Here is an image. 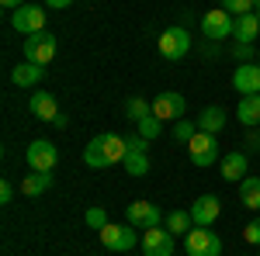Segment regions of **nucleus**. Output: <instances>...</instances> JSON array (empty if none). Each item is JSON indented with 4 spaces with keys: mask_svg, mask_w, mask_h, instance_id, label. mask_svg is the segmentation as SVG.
Instances as JSON below:
<instances>
[{
    "mask_svg": "<svg viewBox=\"0 0 260 256\" xmlns=\"http://www.w3.org/2000/svg\"><path fill=\"white\" fill-rule=\"evenodd\" d=\"M125 159V138L115 135V132H108V135H98L87 149H83V163L90 166V170H108V166H115Z\"/></svg>",
    "mask_w": 260,
    "mask_h": 256,
    "instance_id": "nucleus-1",
    "label": "nucleus"
},
{
    "mask_svg": "<svg viewBox=\"0 0 260 256\" xmlns=\"http://www.w3.org/2000/svg\"><path fill=\"white\" fill-rule=\"evenodd\" d=\"M121 166L128 170V177H146L149 173V138H142L139 132L125 138V159Z\"/></svg>",
    "mask_w": 260,
    "mask_h": 256,
    "instance_id": "nucleus-2",
    "label": "nucleus"
},
{
    "mask_svg": "<svg viewBox=\"0 0 260 256\" xmlns=\"http://www.w3.org/2000/svg\"><path fill=\"white\" fill-rule=\"evenodd\" d=\"M184 249L187 256H222V239L212 232V225H194L184 236Z\"/></svg>",
    "mask_w": 260,
    "mask_h": 256,
    "instance_id": "nucleus-3",
    "label": "nucleus"
},
{
    "mask_svg": "<svg viewBox=\"0 0 260 256\" xmlns=\"http://www.w3.org/2000/svg\"><path fill=\"white\" fill-rule=\"evenodd\" d=\"M101 242H104V249H111V253H132V246H139L142 239L136 236V225H115V222H108L104 229L98 232Z\"/></svg>",
    "mask_w": 260,
    "mask_h": 256,
    "instance_id": "nucleus-4",
    "label": "nucleus"
},
{
    "mask_svg": "<svg viewBox=\"0 0 260 256\" xmlns=\"http://www.w3.org/2000/svg\"><path fill=\"white\" fill-rule=\"evenodd\" d=\"M191 52V31L184 24H174V28H163L160 31V56L167 62H177Z\"/></svg>",
    "mask_w": 260,
    "mask_h": 256,
    "instance_id": "nucleus-5",
    "label": "nucleus"
},
{
    "mask_svg": "<svg viewBox=\"0 0 260 256\" xmlns=\"http://www.w3.org/2000/svg\"><path fill=\"white\" fill-rule=\"evenodd\" d=\"M21 52H24V59H28V62L49 66L52 56H56V35H52V31H35V35H28V39H24Z\"/></svg>",
    "mask_w": 260,
    "mask_h": 256,
    "instance_id": "nucleus-6",
    "label": "nucleus"
},
{
    "mask_svg": "<svg viewBox=\"0 0 260 256\" xmlns=\"http://www.w3.org/2000/svg\"><path fill=\"white\" fill-rule=\"evenodd\" d=\"M187 153H191V163L194 166H215L219 153V135H208V132H194V138L187 142Z\"/></svg>",
    "mask_w": 260,
    "mask_h": 256,
    "instance_id": "nucleus-7",
    "label": "nucleus"
},
{
    "mask_svg": "<svg viewBox=\"0 0 260 256\" xmlns=\"http://www.w3.org/2000/svg\"><path fill=\"white\" fill-rule=\"evenodd\" d=\"M11 28L21 31L24 39L35 35V31H45V7H39V4H24V7H18V11H11Z\"/></svg>",
    "mask_w": 260,
    "mask_h": 256,
    "instance_id": "nucleus-8",
    "label": "nucleus"
},
{
    "mask_svg": "<svg viewBox=\"0 0 260 256\" xmlns=\"http://www.w3.org/2000/svg\"><path fill=\"white\" fill-rule=\"evenodd\" d=\"M233 24H236V18L229 14V11H222V7H212L208 14H201V35L208 42H222L233 35Z\"/></svg>",
    "mask_w": 260,
    "mask_h": 256,
    "instance_id": "nucleus-9",
    "label": "nucleus"
},
{
    "mask_svg": "<svg viewBox=\"0 0 260 256\" xmlns=\"http://www.w3.org/2000/svg\"><path fill=\"white\" fill-rule=\"evenodd\" d=\"M24 159H28V166H31V170L52 173V170H56V163H59V149H56L49 138H35V142L28 145Z\"/></svg>",
    "mask_w": 260,
    "mask_h": 256,
    "instance_id": "nucleus-10",
    "label": "nucleus"
},
{
    "mask_svg": "<svg viewBox=\"0 0 260 256\" xmlns=\"http://www.w3.org/2000/svg\"><path fill=\"white\" fill-rule=\"evenodd\" d=\"M163 218H167V215H163L153 201H132V204H128V211H125V222H128V225H136V229H156Z\"/></svg>",
    "mask_w": 260,
    "mask_h": 256,
    "instance_id": "nucleus-11",
    "label": "nucleus"
},
{
    "mask_svg": "<svg viewBox=\"0 0 260 256\" xmlns=\"http://www.w3.org/2000/svg\"><path fill=\"white\" fill-rule=\"evenodd\" d=\"M184 111H187V97L177 94V90H163L160 97L153 100V115L160 121H180Z\"/></svg>",
    "mask_w": 260,
    "mask_h": 256,
    "instance_id": "nucleus-12",
    "label": "nucleus"
},
{
    "mask_svg": "<svg viewBox=\"0 0 260 256\" xmlns=\"http://www.w3.org/2000/svg\"><path fill=\"white\" fill-rule=\"evenodd\" d=\"M174 232H167L163 225L156 229H146V236H142V256H174Z\"/></svg>",
    "mask_w": 260,
    "mask_h": 256,
    "instance_id": "nucleus-13",
    "label": "nucleus"
},
{
    "mask_svg": "<svg viewBox=\"0 0 260 256\" xmlns=\"http://www.w3.org/2000/svg\"><path fill=\"white\" fill-rule=\"evenodd\" d=\"M233 90L240 97L260 94V62H240L236 73H233Z\"/></svg>",
    "mask_w": 260,
    "mask_h": 256,
    "instance_id": "nucleus-14",
    "label": "nucleus"
},
{
    "mask_svg": "<svg viewBox=\"0 0 260 256\" xmlns=\"http://www.w3.org/2000/svg\"><path fill=\"white\" fill-rule=\"evenodd\" d=\"M219 215H222V201L215 194H201L198 201L191 204V222H194V225H212Z\"/></svg>",
    "mask_w": 260,
    "mask_h": 256,
    "instance_id": "nucleus-15",
    "label": "nucleus"
},
{
    "mask_svg": "<svg viewBox=\"0 0 260 256\" xmlns=\"http://www.w3.org/2000/svg\"><path fill=\"white\" fill-rule=\"evenodd\" d=\"M28 111H31L39 121H56L59 104H56V97H52L49 90H35V94L28 97Z\"/></svg>",
    "mask_w": 260,
    "mask_h": 256,
    "instance_id": "nucleus-16",
    "label": "nucleus"
},
{
    "mask_svg": "<svg viewBox=\"0 0 260 256\" xmlns=\"http://www.w3.org/2000/svg\"><path fill=\"white\" fill-rule=\"evenodd\" d=\"M219 170H222V177L229 180V184H243L246 170H250V156H246V153H229V156H222Z\"/></svg>",
    "mask_w": 260,
    "mask_h": 256,
    "instance_id": "nucleus-17",
    "label": "nucleus"
},
{
    "mask_svg": "<svg viewBox=\"0 0 260 256\" xmlns=\"http://www.w3.org/2000/svg\"><path fill=\"white\" fill-rule=\"evenodd\" d=\"M233 39L240 42V45H253V42L260 39V18L257 14H243V18H236V24H233Z\"/></svg>",
    "mask_w": 260,
    "mask_h": 256,
    "instance_id": "nucleus-18",
    "label": "nucleus"
},
{
    "mask_svg": "<svg viewBox=\"0 0 260 256\" xmlns=\"http://www.w3.org/2000/svg\"><path fill=\"white\" fill-rule=\"evenodd\" d=\"M225 107H219V104H212V107H205L198 115V128L201 132H208V135H219L222 128H225Z\"/></svg>",
    "mask_w": 260,
    "mask_h": 256,
    "instance_id": "nucleus-19",
    "label": "nucleus"
},
{
    "mask_svg": "<svg viewBox=\"0 0 260 256\" xmlns=\"http://www.w3.org/2000/svg\"><path fill=\"white\" fill-rule=\"evenodd\" d=\"M236 118H240L243 128H257L260 125V94H250L236 104Z\"/></svg>",
    "mask_w": 260,
    "mask_h": 256,
    "instance_id": "nucleus-20",
    "label": "nucleus"
},
{
    "mask_svg": "<svg viewBox=\"0 0 260 256\" xmlns=\"http://www.w3.org/2000/svg\"><path fill=\"white\" fill-rule=\"evenodd\" d=\"M56 184V177L52 173H42V170H31L28 177L21 180V194L24 197H39V194H45L49 187Z\"/></svg>",
    "mask_w": 260,
    "mask_h": 256,
    "instance_id": "nucleus-21",
    "label": "nucleus"
},
{
    "mask_svg": "<svg viewBox=\"0 0 260 256\" xmlns=\"http://www.w3.org/2000/svg\"><path fill=\"white\" fill-rule=\"evenodd\" d=\"M42 69H45V66L24 59V62H18V66H14V73H11V83H18V87H35V83L45 77Z\"/></svg>",
    "mask_w": 260,
    "mask_h": 256,
    "instance_id": "nucleus-22",
    "label": "nucleus"
},
{
    "mask_svg": "<svg viewBox=\"0 0 260 256\" xmlns=\"http://www.w3.org/2000/svg\"><path fill=\"white\" fill-rule=\"evenodd\" d=\"M240 201L250 211H260V177H243L240 184Z\"/></svg>",
    "mask_w": 260,
    "mask_h": 256,
    "instance_id": "nucleus-23",
    "label": "nucleus"
},
{
    "mask_svg": "<svg viewBox=\"0 0 260 256\" xmlns=\"http://www.w3.org/2000/svg\"><path fill=\"white\" fill-rule=\"evenodd\" d=\"M191 211H167V218H163V229L167 232H174V236H187L191 232Z\"/></svg>",
    "mask_w": 260,
    "mask_h": 256,
    "instance_id": "nucleus-24",
    "label": "nucleus"
},
{
    "mask_svg": "<svg viewBox=\"0 0 260 256\" xmlns=\"http://www.w3.org/2000/svg\"><path fill=\"white\" fill-rule=\"evenodd\" d=\"M153 115V100H142V97H128L125 100V118L128 121H142Z\"/></svg>",
    "mask_w": 260,
    "mask_h": 256,
    "instance_id": "nucleus-25",
    "label": "nucleus"
},
{
    "mask_svg": "<svg viewBox=\"0 0 260 256\" xmlns=\"http://www.w3.org/2000/svg\"><path fill=\"white\" fill-rule=\"evenodd\" d=\"M222 11H229L233 18H243V14H253V0H219Z\"/></svg>",
    "mask_w": 260,
    "mask_h": 256,
    "instance_id": "nucleus-26",
    "label": "nucleus"
},
{
    "mask_svg": "<svg viewBox=\"0 0 260 256\" xmlns=\"http://www.w3.org/2000/svg\"><path fill=\"white\" fill-rule=\"evenodd\" d=\"M194 132H198V121H187V118L174 121V138H177V142H191Z\"/></svg>",
    "mask_w": 260,
    "mask_h": 256,
    "instance_id": "nucleus-27",
    "label": "nucleus"
},
{
    "mask_svg": "<svg viewBox=\"0 0 260 256\" xmlns=\"http://www.w3.org/2000/svg\"><path fill=\"white\" fill-rule=\"evenodd\" d=\"M136 125H139V135H142V138H149V142H153V138H156V135H160V132H163V128H160L163 121L156 118V115H149V118L136 121Z\"/></svg>",
    "mask_w": 260,
    "mask_h": 256,
    "instance_id": "nucleus-28",
    "label": "nucleus"
},
{
    "mask_svg": "<svg viewBox=\"0 0 260 256\" xmlns=\"http://www.w3.org/2000/svg\"><path fill=\"white\" fill-rule=\"evenodd\" d=\"M87 225L101 232V229L108 225V211H104V208H87Z\"/></svg>",
    "mask_w": 260,
    "mask_h": 256,
    "instance_id": "nucleus-29",
    "label": "nucleus"
},
{
    "mask_svg": "<svg viewBox=\"0 0 260 256\" xmlns=\"http://www.w3.org/2000/svg\"><path fill=\"white\" fill-rule=\"evenodd\" d=\"M243 239H246L250 246H260V218H253V222L243 229Z\"/></svg>",
    "mask_w": 260,
    "mask_h": 256,
    "instance_id": "nucleus-30",
    "label": "nucleus"
},
{
    "mask_svg": "<svg viewBox=\"0 0 260 256\" xmlns=\"http://www.w3.org/2000/svg\"><path fill=\"white\" fill-rule=\"evenodd\" d=\"M233 56H236L240 62H250L253 56H257V49H253V45H240V42H236V49H233Z\"/></svg>",
    "mask_w": 260,
    "mask_h": 256,
    "instance_id": "nucleus-31",
    "label": "nucleus"
},
{
    "mask_svg": "<svg viewBox=\"0 0 260 256\" xmlns=\"http://www.w3.org/2000/svg\"><path fill=\"white\" fill-rule=\"evenodd\" d=\"M11 201H14V187H11V184H7V180H4V184H0V204H4V208H7V204H11Z\"/></svg>",
    "mask_w": 260,
    "mask_h": 256,
    "instance_id": "nucleus-32",
    "label": "nucleus"
},
{
    "mask_svg": "<svg viewBox=\"0 0 260 256\" xmlns=\"http://www.w3.org/2000/svg\"><path fill=\"white\" fill-rule=\"evenodd\" d=\"M45 4H49V7H52V11H66V7H70V4H73V0H45Z\"/></svg>",
    "mask_w": 260,
    "mask_h": 256,
    "instance_id": "nucleus-33",
    "label": "nucleus"
},
{
    "mask_svg": "<svg viewBox=\"0 0 260 256\" xmlns=\"http://www.w3.org/2000/svg\"><path fill=\"white\" fill-rule=\"evenodd\" d=\"M0 4H4L7 11H18V7H24V0H0Z\"/></svg>",
    "mask_w": 260,
    "mask_h": 256,
    "instance_id": "nucleus-34",
    "label": "nucleus"
},
{
    "mask_svg": "<svg viewBox=\"0 0 260 256\" xmlns=\"http://www.w3.org/2000/svg\"><path fill=\"white\" fill-rule=\"evenodd\" d=\"M52 125H56V128H66V125H70V118H66V115H62V111H59V115H56V121H52Z\"/></svg>",
    "mask_w": 260,
    "mask_h": 256,
    "instance_id": "nucleus-35",
    "label": "nucleus"
},
{
    "mask_svg": "<svg viewBox=\"0 0 260 256\" xmlns=\"http://www.w3.org/2000/svg\"><path fill=\"white\" fill-rule=\"evenodd\" d=\"M253 14H257V18H260V0H253Z\"/></svg>",
    "mask_w": 260,
    "mask_h": 256,
    "instance_id": "nucleus-36",
    "label": "nucleus"
},
{
    "mask_svg": "<svg viewBox=\"0 0 260 256\" xmlns=\"http://www.w3.org/2000/svg\"><path fill=\"white\" fill-rule=\"evenodd\" d=\"M257 62H260V45H257Z\"/></svg>",
    "mask_w": 260,
    "mask_h": 256,
    "instance_id": "nucleus-37",
    "label": "nucleus"
}]
</instances>
